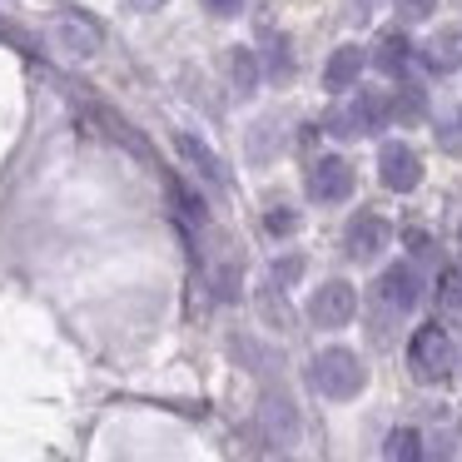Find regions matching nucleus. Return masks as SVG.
Returning <instances> with one entry per match:
<instances>
[{"mask_svg":"<svg viewBox=\"0 0 462 462\" xmlns=\"http://www.w3.org/2000/svg\"><path fill=\"white\" fill-rule=\"evenodd\" d=\"M309 378H313V388L323 393V398H333V402H348V398H358L363 393V363H358V353L353 348H323L319 358H313V368H309Z\"/></svg>","mask_w":462,"mask_h":462,"instance_id":"f257e3e1","label":"nucleus"},{"mask_svg":"<svg viewBox=\"0 0 462 462\" xmlns=\"http://www.w3.org/2000/svg\"><path fill=\"white\" fill-rule=\"evenodd\" d=\"M452 363H457V348H452L448 328L422 323V328L408 338V368H412L418 383H442L452 373Z\"/></svg>","mask_w":462,"mask_h":462,"instance_id":"f03ea898","label":"nucleus"},{"mask_svg":"<svg viewBox=\"0 0 462 462\" xmlns=\"http://www.w3.org/2000/svg\"><path fill=\"white\" fill-rule=\"evenodd\" d=\"M353 313H358V293H353V283H343V279H328L309 299V319L319 323V328H348Z\"/></svg>","mask_w":462,"mask_h":462,"instance_id":"7ed1b4c3","label":"nucleus"},{"mask_svg":"<svg viewBox=\"0 0 462 462\" xmlns=\"http://www.w3.org/2000/svg\"><path fill=\"white\" fill-rule=\"evenodd\" d=\"M343 120H333V130L338 134H378L383 125L393 120V95L383 90H363L358 100L348 105V110H338Z\"/></svg>","mask_w":462,"mask_h":462,"instance_id":"20e7f679","label":"nucleus"},{"mask_svg":"<svg viewBox=\"0 0 462 462\" xmlns=\"http://www.w3.org/2000/svg\"><path fill=\"white\" fill-rule=\"evenodd\" d=\"M309 194L319 204H343L353 194V164L343 154H319L309 170Z\"/></svg>","mask_w":462,"mask_h":462,"instance_id":"39448f33","label":"nucleus"},{"mask_svg":"<svg viewBox=\"0 0 462 462\" xmlns=\"http://www.w3.org/2000/svg\"><path fill=\"white\" fill-rule=\"evenodd\" d=\"M388 239H393V224L383 219V214H353L348 229H343V249H348V259H358V263L378 259V254L388 249Z\"/></svg>","mask_w":462,"mask_h":462,"instance_id":"423d86ee","label":"nucleus"},{"mask_svg":"<svg viewBox=\"0 0 462 462\" xmlns=\"http://www.w3.org/2000/svg\"><path fill=\"white\" fill-rule=\"evenodd\" d=\"M378 303L388 313H412L418 309V299H422V279H418V269L412 263H393V269H383L378 273Z\"/></svg>","mask_w":462,"mask_h":462,"instance_id":"0eeeda50","label":"nucleus"},{"mask_svg":"<svg viewBox=\"0 0 462 462\" xmlns=\"http://www.w3.org/2000/svg\"><path fill=\"white\" fill-rule=\"evenodd\" d=\"M378 174H383V184H388L393 194L418 189V184H422L418 150H408V144H383V150H378Z\"/></svg>","mask_w":462,"mask_h":462,"instance_id":"6e6552de","label":"nucleus"},{"mask_svg":"<svg viewBox=\"0 0 462 462\" xmlns=\"http://www.w3.org/2000/svg\"><path fill=\"white\" fill-rule=\"evenodd\" d=\"M363 65H368V55L358 51V45H338V51L328 55V65H323V90H353L363 75Z\"/></svg>","mask_w":462,"mask_h":462,"instance_id":"1a4fd4ad","label":"nucleus"},{"mask_svg":"<svg viewBox=\"0 0 462 462\" xmlns=\"http://www.w3.org/2000/svg\"><path fill=\"white\" fill-rule=\"evenodd\" d=\"M174 150L184 154V164H189V170L209 184V189H224V170H219V160H214L209 144H199L194 134H180V140H174Z\"/></svg>","mask_w":462,"mask_h":462,"instance_id":"9d476101","label":"nucleus"},{"mask_svg":"<svg viewBox=\"0 0 462 462\" xmlns=\"http://www.w3.org/2000/svg\"><path fill=\"white\" fill-rule=\"evenodd\" d=\"M408 60H412V41L402 31H388L378 41V51H373V65L383 75H408Z\"/></svg>","mask_w":462,"mask_h":462,"instance_id":"9b49d317","label":"nucleus"},{"mask_svg":"<svg viewBox=\"0 0 462 462\" xmlns=\"http://www.w3.org/2000/svg\"><path fill=\"white\" fill-rule=\"evenodd\" d=\"M422 65H428L432 75H452L462 65V31H442L438 41L422 51Z\"/></svg>","mask_w":462,"mask_h":462,"instance_id":"f8f14e48","label":"nucleus"},{"mask_svg":"<svg viewBox=\"0 0 462 462\" xmlns=\"http://www.w3.org/2000/svg\"><path fill=\"white\" fill-rule=\"evenodd\" d=\"M438 313L452 323H462V259H452L438 273Z\"/></svg>","mask_w":462,"mask_h":462,"instance_id":"ddd939ff","label":"nucleus"},{"mask_svg":"<svg viewBox=\"0 0 462 462\" xmlns=\"http://www.w3.org/2000/svg\"><path fill=\"white\" fill-rule=\"evenodd\" d=\"M55 41H60L70 55H95L100 51V31H95L90 21H75V15H65V21L55 25Z\"/></svg>","mask_w":462,"mask_h":462,"instance_id":"4468645a","label":"nucleus"},{"mask_svg":"<svg viewBox=\"0 0 462 462\" xmlns=\"http://www.w3.org/2000/svg\"><path fill=\"white\" fill-rule=\"evenodd\" d=\"M393 120L398 125L428 120V90H422V85H398V95H393Z\"/></svg>","mask_w":462,"mask_h":462,"instance_id":"2eb2a0df","label":"nucleus"},{"mask_svg":"<svg viewBox=\"0 0 462 462\" xmlns=\"http://www.w3.org/2000/svg\"><path fill=\"white\" fill-rule=\"evenodd\" d=\"M383 462H422V432H418V428H398V432H388Z\"/></svg>","mask_w":462,"mask_h":462,"instance_id":"dca6fc26","label":"nucleus"},{"mask_svg":"<svg viewBox=\"0 0 462 462\" xmlns=\"http://www.w3.org/2000/svg\"><path fill=\"white\" fill-rule=\"evenodd\" d=\"M229 70H234V90H239V95H254V90H259V55H254V51H234L229 55Z\"/></svg>","mask_w":462,"mask_h":462,"instance_id":"f3484780","label":"nucleus"},{"mask_svg":"<svg viewBox=\"0 0 462 462\" xmlns=\"http://www.w3.org/2000/svg\"><path fill=\"white\" fill-rule=\"evenodd\" d=\"M263 60H269V75L273 80H289L293 75V51L283 35H269V45H263Z\"/></svg>","mask_w":462,"mask_h":462,"instance_id":"a211bd4d","label":"nucleus"},{"mask_svg":"<svg viewBox=\"0 0 462 462\" xmlns=\"http://www.w3.org/2000/svg\"><path fill=\"white\" fill-rule=\"evenodd\" d=\"M263 229H269L273 239H289V234L299 229V214H293L289 204H273V209L263 214Z\"/></svg>","mask_w":462,"mask_h":462,"instance_id":"6ab92c4d","label":"nucleus"},{"mask_svg":"<svg viewBox=\"0 0 462 462\" xmlns=\"http://www.w3.org/2000/svg\"><path fill=\"white\" fill-rule=\"evenodd\" d=\"M174 204H180V209L189 214V224H204V219H209V209H204V199L189 189V184H180V180H174Z\"/></svg>","mask_w":462,"mask_h":462,"instance_id":"aec40b11","label":"nucleus"},{"mask_svg":"<svg viewBox=\"0 0 462 462\" xmlns=\"http://www.w3.org/2000/svg\"><path fill=\"white\" fill-rule=\"evenodd\" d=\"M438 11V0H398V15L402 21H428Z\"/></svg>","mask_w":462,"mask_h":462,"instance_id":"412c9836","label":"nucleus"},{"mask_svg":"<svg viewBox=\"0 0 462 462\" xmlns=\"http://www.w3.org/2000/svg\"><path fill=\"white\" fill-rule=\"evenodd\" d=\"M209 15H219V21H229V15H239L244 11V0H199Z\"/></svg>","mask_w":462,"mask_h":462,"instance_id":"4be33fe9","label":"nucleus"},{"mask_svg":"<svg viewBox=\"0 0 462 462\" xmlns=\"http://www.w3.org/2000/svg\"><path fill=\"white\" fill-rule=\"evenodd\" d=\"M299 273H303V259H299V254H293V259H279V263H273V279H279V283H293Z\"/></svg>","mask_w":462,"mask_h":462,"instance_id":"5701e85b","label":"nucleus"},{"mask_svg":"<svg viewBox=\"0 0 462 462\" xmlns=\"http://www.w3.org/2000/svg\"><path fill=\"white\" fill-rule=\"evenodd\" d=\"M134 11H160V5H170V0H130Z\"/></svg>","mask_w":462,"mask_h":462,"instance_id":"b1692460","label":"nucleus"}]
</instances>
